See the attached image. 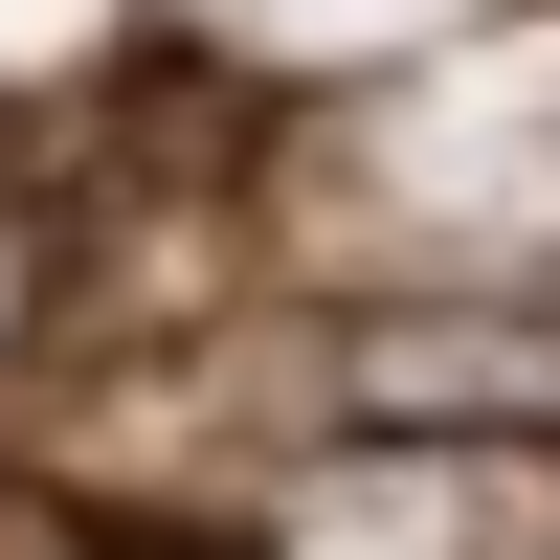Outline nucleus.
<instances>
[{"label":"nucleus","instance_id":"f257e3e1","mask_svg":"<svg viewBox=\"0 0 560 560\" xmlns=\"http://www.w3.org/2000/svg\"><path fill=\"white\" fill-rule=\"evenodd\" d=\"M269 560H493V471H448V448H359V471H314Z\"/></svg>","mask_w":560,"mask_h":560}]
</instances>
